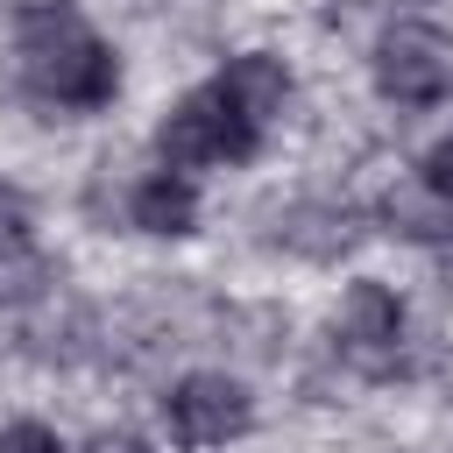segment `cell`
<instances>
[{"instance_id": "8", "label": "cell", "mask_w": 453, "mask_h": 453, "mask_svg": "<svg viewBox=\"0 0 453 453\" xmlns=\"http://www.w3.org/2000/svg\"><path fill=\"white\" fill-rule=\"evenodd\" d=\"M42 283H50L42 248L28 241L21 219H0V304H28V297H42Z\"/></svg>"}, {"instance_id": "1", "label": "cell", "mask_w": 453, "mask_h": 453, "mask_svg": "<svg viewBox=\"0 0 453 453\" xmlns=\"http://www.w3.org/2000/svg\"><path fill=\"white\" fill-rule=\"evenodd\" d=\"M21 78L42 99H57V106H106L113 99V57H106V42L64 0L21 7Z\"/></svg>"}, {"instance_id": "4", "label": "cell", "mask_w": 453, "mask_h": 453, "mask_svg": "<svg viewBox=\"0 0 453 453\" xmlns=\"http://www.w3.org/2000/svg\"><path fill=\"white\" fill-rule=\"evenodd\" d=\"M163 425H170V439L177 446H226V439H241L248 425H255V403H248V389L234 382V375H184L170 396H163Z\"/></svg>"}, {"instance_id": "12", "label": "cell", "mask_w": 453, "mask_h": 453, "mask_svg": "<svg viewBox=\"0 0 453 453\" xmlns=\"http://www.w3.org/2000/svg\"><path fill=\"white\" fill-rule=\"evenodd\" d=\"M425 184H432V191H439V198L453 205V134H446V142H439V149L425 156Z\"/></svg>"}, {"instance_id": "6", "label": "cell", "mask_w": 453, "mask_h": 453, "mask_svg": "<svg viewBox=\"0 0 453 453\" xmlns=\"http://www.w3.org/2000/svg\"><path fill=\"white\" fill-rule=\"evenodd\" d=\"M219 92H226V106H234L241 120H255V127H262L269 113H283V99H290V71H283L276 57L248 50V57H234V64H226Z\"/></svg>"}, {"instance_id": "3", "label": "cell", "mask_w": 453, "mask_h": 453, "mask_svg": "<svg viewBox=\"0 0 453 453\" xmlns=\"http://www.w3.org/2000/svg\"><path fill=\"white\" fill-rule=\"evenodd\" d=\"M375 85L403 106H432L453 92V35L432 21H396L375 42Z\"/></svg>"}, {"instance_id": "10", "label": "cell", "mask_w": 453, "mask_h": 453, "mask_svg": "<svg viewBox=\"0 0 453 453\" xmlns=\"http://www.w3.org/2000/svg\"><path fill=\"white\" fill-rule=\"evenodd\" d=\"M446 212H453V205H446L425 177H418V184H396V191L382 198V219L403 226V234H418V241H425V234H446Z\"/></svg>"}, {"instance_id": "5", "label": "cell", "mask_w": 453, "mask_h": 453, "mask_svg": "<svg viewBox=\"0 0 453 453\" xmlns=\"http://www.w3.org/2000/svg\"><path fill=\"white\" fill-rule=\"evenodd\" d=\"M396 333H403V311H396V297H389L382 283H354V290L340 297V347H347L354 368L382 375V368L396 361Z\"/></svg>"}, {"instance_id": "7", "label": "cell", "mask_w": 453, "mask_h": 453, "mask_svg": "<svg viewBox=\"0 0 453 453\" xmlns=\"http://www.w3.org/2000/svg\"><path fill=\"white\" fill-rule=\"evenodd\" d=\"M191 219H198V191L177 170H156V177L134 184V226H149V234H191Z\"/></svg>"}, {"instance_id": "9", "label": "cell", "mask_w": 453, "mask_h": 453, "mask_svg": "<svg viewBox=\"0 0 453 453\" xmlns=\"http://www.w3.org/2000/svg\"><path fill=\"white\" fill-rule=\"evenodd\" d=\"M283 241L304 248V255H340V248L354 241V212H347V205H297V212L283 219Z\"/></svg>"}, {"instance_id": "11", "label": "cell", "mask_w": 453, "mask_h": 453, "mask_svg": "<svg viewBox=\"0 0 453 453\" xmlns=\"http://www.w3.org/2000/svg\"><path fill=\"white\" fill-rule=\"evenodd\" d=\"M0 453H64V439H57L50 425H35V418H14V425L0 432Z\"/></svg>"}, {"instance_id": "13", "label": "cell", "mask_w": 453, "mask_h": 453, "mask_svg": "<svg viewBox=\"0 0 453 453\" xmlns=\"http://www.w3.org/2000/svg\"><path fill=\"white\" fill-rule=\"evenodd\" d=\"M85 453H149V446H142L134 432H99V439H92Z\"/></svg>"}, {"instance_id": "2", "label": "cell", "mask_w": 453, "mask_h": 453, "mask_svg": "<svg viewBox=\"0 0 453 453\" xmlns=\"http://www.w3.org/2000/svg\"><path fill=\"white\" fill-rule=\"evenodd\" d=\"M156 149H163L170 170L241 163V156H255V120H241V113L226 106V92L205 85V92H184V99L170 106V120L156 127Z\"/></svg>"}]
</instances>
